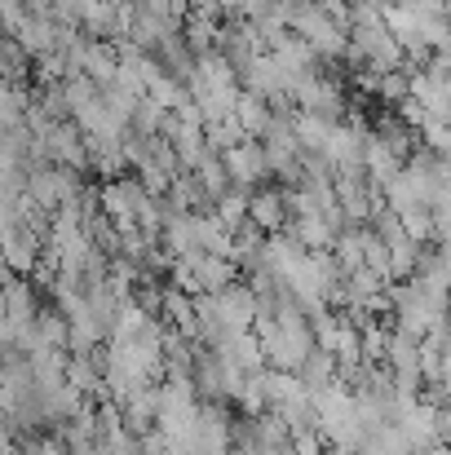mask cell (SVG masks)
Returning <instances> with one entry per match:
<instances>
[{
	"mask_svg": "<svg viewBox=\"0 0 451 455\" xmlns=\"http://www.w3.org/2000/svg\"><path fill=\"white\" fill-rule=\"evenodd\" d=\"M195 177H199V186L208 190V199H217V195H226L230 190V172H226V159L213 151L199 168H195Z\"/></svg>",
	"mask_w": 451,
	"mask_h": 455,
	"instance_id": "cell-20",
	"label": "cell"
},
{
	"mask_svg": "<svg viewBox=\"0 0 451 455\" xmlns=\"http://www.w3.org/2000/svg\"><path fill=\"white\" fill-rule=\"evenodd\" d=\"M293 31L318 53V62H332V58H345L350 49V27L327 13L318 0H297V13H293Z\"/></svg>",
	"mask_w": 451,
	"mask_h": 455,
	"instance_id": "cell-1",
	"label": "cell"
},
{
	"mask_svg": "<svg viewBox=\"0 0 451 455\" xmlns=\"http://www.w3.org/2000/svg\"><path fill=\"white\" fill-rule=\"evenodd\" d=\"M421 147H430L439 159H447V164H451V124L425 120V124H421Z\"/></svg>",
	"mask_w": 451,
	"mask_h": 455,
	"instance_id": "cell-23",
	"label": "cell"
},
{
	"mask_svg": "<svg viewBox=\"0 0 451 455\" xmlns=\"http://www.w3.org/2000/svg\"><path fill=\"white\" fill-rule=\"evenodd\" d=\"M399 429L407 434V443H412V451H430L434 443H439V407H430V403H416L403 420H399Z\"/></svg>",
	"mask_w": 451,
	"mask_h": 455,
	"instance_id": "cell-8",
	"label": "cell"
},
{
	"mask_svg": "<svg viewBox=\"0 0 451 455\" xmlns=\"http://www.w3.org/2000/svg\"><path fill=\"white\" fill-rule=\"evenodd\" d=\"M213 217L230 230V235H239L244 226H248V195H244V186L239 190H226V195H217V208H213Z\"/></svg>",
	"mask_w": 451,
	"mask_h": 455,
	"instance_id": "cell-16",
	"label": "cell"
},
{
	"mask_svg": "<svg viewBox=\"0 0 451 455\" xmlns=\"http://www.w3.org/2000/svg\"><path fill=\"white\" fill-rule=\"evenodd\" d=\"M150 204V190L142 186V177H111L102 190H98V208L116 221V230H129L138 226V212Z\"/></svg>",
	"mask_w": 451,
	"mask_h": 455,
	"instance_id": "cell-3",
	"label": "cell"
},
{
	"mask_svg": "<svg viewBox=\"0 0 451 455\" xmlns=\"http://www.w3.org/2000/svg\"><path fill=\"white\" fill-rule=\"evenodd\" d=\"M399 120H403V124H412V129H416V133H421V124H425V120H430V116H425V107H421V102H416V98H412V93H407V98H403V102H399Z\"/></svg>",
	"mask_w": 451,
	"mask_h": 455,
	"instance_id": "cell-28",
	"label": "cell"
},
{
	"mask_svg": "<svg viewBox=\"0 0 451 455\" xmlns=\"http://www.w3.org/2000/svg\"><path fill=\"white\" fill-rule=\"evenodd\" d=\"M376 93H381L385 102H394V107H399V102H403V98L412 93L407 67H399V71H385V76H381V84H376Z\"/></svg>",
	"mask_w": 451,
	"mask_h": 455,
	"instance_id": "cell-25",
	"label": "cell"
},
{
	"mask_svg": "<svg viewBox=\"0 0 451 455\" xmlns=\"http://www.w3.org/2000/svg\"><path fill=\"white\" fill-rule=\"evenodd\" d=\"M235 116H239V124H244V133L248 138H266L270 133V124H275V107L266 102V98H257V93H239V102H235Z\"/></svg>",
	"mask_w": 451,
	"mask_h": 455,
	"instance_id": "cell-11",
	"label": "cell"
},
{
	"mask_svg": "<svg viewBox=\"0 0 451 455\" xmlns=\"http://www.w3.org/2000/svg\"><path fill=\"white\" fill-rule=\"evenodd\" d=\"M98 451L102 455H142V438L125 429V434H116V438H102Z\"/></svg>",
	"mask_w": 451,
	"mask_h": 455,
	"instance_id": "cell-26",
	"label": "cell"
},
{
	"mask_svg": "<svg viewBox=\"0 0 451 455\" xmlns=\"http://www.w3.org/2000/svg\"><path fill=\"white\" fill-rule=\"evenodd\" d=\"M204 138H208V147H213L217 155H226L230 147H239L248 133H244L239 116H226V120H213V124H204Z\"/></svg>",
	"mask_w": 451,
	"mask_h": 455,
	"instance_id": "cell-18",
	"label": "cell"
},
{
	"mask_svg": "<svg viewBox=\"0 0 451 455\" xmlns=\"http://www.w3.org/2000/svg\"><path fill=\"white\" fill-rule=\"evenodd\" d=\"M27 195H31V204L40 208V212H58V208H67L76 195H80V177H76V168H62V164H40V168H31L27 172Z\"/></svg>",
	"mask_w": 451,
	"mask_h": 455,
	"instance_id": "cell-2",
	"label": "cell"
},
{
	"mask_svg": "<svg viewBox=\"0 0 451 455\" xmlns=\"http://www.w3.org/2000/svg\"><path fill=\"white\" fill-rule=\"evenodd\" d=\"M31 380H36V394H49L58 385H67V349H31Z\"/></svg>",
	"mask_w": 451,
	"mask_h": 455,
	"instance_id": "cell-9",
	"label": "cell"
},
{
	"mask_svg": "<svg viewBox=\"0 0 451 455\" xmlns=\"http://www.w3.org/2000/svg\"><path fill=\"white\" fill-rule=\"evenodd\" d=\"M27 22H31V4L27 0H0V31L4 36H18Z\"/></svg>",
	"mask_w": 451,
	"mask_h": 455,
	"instance_id": "cell-24",
	"label": "cell"
},
{
	"mask_svg": "<svg viewBox=\"0 0 451 455\" xmlns=\"http://www.w3.org/2000/svg\"><path fill=\"white\" fill-rule=\"evenodd\" d=\"M221 159H226V172H230V181H235V186H244V190L270 177V159H266V147H262L257 138H244L239 147H230V151L221 155Z\"/></svg>",
	"mask_w": 451,
	"mask_h": 455,
	"instance_id": "cell-5",
	"label": "cell"
},
{
	"mask_svg": "<svg viewBox=\"0 0 451 455\" xmlns=\"http://www.w3.org/2000/svg\"><path fill=\"white\" fill-rule=\"evenodd\" d=\"M248 221H253L262 235H279V230L288 226V195H279V190L248 195Z\"/></svg>",
	"mask_w": 451,
	"mask_h": 455,
	"instance_id": "cell-7",
	"label": "cell"
},
{
	"mask_svg": "<svg viewBox=\"0 0 451 455\" xmlns=\"http://www.w3.org/2000/svg\"><path fill=\"white\" fill-rule=\"evenodd\" d=\"M0 318H4V297H0Z\"/></svg>",
	"mask_w": 451,
	"mask_h": 455,
	"instance_id": "cell-33",
	"label": "cell"
},
{
	"mask_svg": "<svg viewBox=\"0 0 451 455\" xmlns=\"http://www.w3.org/2000/svg\"><path fill=\"white\" fill-rule=\"evenodd\" d=\"M138 4L147 9L150 18H159L168 31H177L186 22V13H190V0H138Z\"/></svg>",
	"mask_w": 451,
	"mask_h": 455,
	"instance_id": "cell-21",
	"label": "cell"
},
{
	"mask_svg": "<svg viewBox=\"0 0 451 455\" xmlns=\"http://www.w3.org/2000/svg\"><path fill=\"white\" fill-rule=\"evenodd\" d=\"M293 102L301 111H314L323 120H341L345 116V93L332 76H301L293 84Z\"/></svg>",
	"mask_w": 451,
	"mask_h": 455,
	"instance_id": "cell-4",
	"label": "cell"
},
{
	"mask_svg": "<svg viewBox=\"0 0 451 455\" xmlns=\"http://www.w3.org/2000/svg\"><path fill=\"white\" fill-rule=\"evenodd\" d=\"M399 221H403V230H407V235H412L416 243H430V239H434V208L416 204V208L399 212Z\"/></svg>",
	"mask_w": 451,
	"mask_h": 455,
	"instance_id": "cell-22",
	"label": "cell"
},
{
	"mask_svg": "<svg viewBox=\"0 0 451 455\" xmlns=\"http://www.w3.org/2000/svg\"><path fill=\"white\" fill-rule=\"evenodd\" d=\"M67 385L80 389L85 398L98 394V389H107L102 385V363H93V354H71L67 358Z\"/></svg>",
	"mask_w": 451,
	"mask_h": 455,
	"instance_id": "cell-13",
	"label": "cell"
},
{
	"mask_svg": "<svg viewBox=\"0 0 451 455\" xmlns=\"http://www.w3.org/2000/svg\"><path fill=\"white\" fill-rule=\"evenodd\" d=\"M332 124L336 120H323V116H314V111H301L297 120H293V133H297L301 151H323L327 147V138H332Z\"/></svg>",
	"mask_w": 451,
	"mask_h": 455,
	"instance_id": "cell-15",
	"label": "cell"
},
{
	"mask_svg": "<svg viewBox=\"0 0 451 455\" xmlns=\"http://www.w3.org/2000/svg\"><path fill=\"white\" fill-rule=\"evenodd\" d=\"M439 443H447L451 447V403L447 407H439Z\"/></svg>",
	"mask_w": 451,
	"mask_h": 455,
	"instance_id": "cell-31",
	"label": "cell"
},
{
	"mask_svg": "<svg viewBox=\"0 0 451 455\" xmlns=\"http://www.w3.org/2000/svg\"><path fill=\"white\" fill-rule=\"evenodd\" d=\"M293 455H327V451L318 447V438H314V434H301L297 443H293Z\"/></svg>",
	"mask_w": 451,
	"mask_h": 455,
	"instance_id": "cell-29",
	"label": "cell"
},
{
	"mask_svg": "<svg viewBox=\"0 0 451 455\" xmlns=\"http://www.w3.org/2000/svg\"><path fill=\"white\" fill-rule=\"evenodd\" d=\"M301 380L310 385V394H318V389H327L332 380H336V358L327 354V349H318L314 345V354L301 363Z\"/></svg>",
	"mask_w": 451,
	"mask_h": 455,
	"instance_id": "cell-17",
	"label": "cell"
},
{
	"mask_svg": "<svg viewBox=\"0 0 451 455\" xmlns=\"http://www.w3.org/2000/svg\"><path fill=\"white\" fill-rule=\"evenodd\" d=\"M27 455H67V451H62V443H53V438H36V443L27 447Z\"/></svg>",
	"mask_w": 451,
	"mask_h": 455,
	"instance_id": "cell-30",
	"label": "cell"
},
{
	"mask_svg": "<svg viewBox=\"0 0 451 455\" xmlns=\"http://www.w3.org/2000/svg\"><path fill=\"white\" fill-rule=\"evenodd\" d=\"M31 4V13H53V0H27Z\"/></svg>",
	"mask_w": 451,
	"mask_h": 455,
	"instance_id": "cell-32",
	"label": "cell"
},
{
	"mask_svg": "<svg viewBox=\"0 0 451 455\" xmlns=\"http://www.w3.org/2000/svg\"><path fill=\"white\" fill-rule=\"evenodd\" d=\"M186 261H190V270H195V292H221V288L235 283V261H230V257L190 252Z\"/></svg>",
	"mask_w": 451,
	"mask_h": 455,
	"instance_id": "cell-6",
	"label": "cell"
},
{
	"mask_svg": "<svg viewBox=\"0 0 451 455\" xmlns=\"http://www.w3.org/2000/svg\"><path fill=\"white\" fill-rule=\"evenodd\" d=\"M27 62H31V53L13 36L0 31V80H22L27 76Z\"/></svg>",
	"mask_w": 451,
	"mask_h": 455,
	"instance_id": "cell-19",
	"label": "cell"
},
{
	"mask_svg": "<svg viewBox=\"0 0 451 455\" xmlns=\"http://www.w3.org/2000/svg\"><path fill=\"white\" fill-rule=\"evenodd\" d=\"M447 318H451V309H447Z\"/></svg>",
	"mask_w": 451,
	"mask_h": 455,
	"instance_id": "cell-34",
	"label": "cell"
},
{
	"mask_svg": "<svg viewBox=\"0 0 451 455\" xmlns=\"http://www.w3.org/2000/svg\"><path fill=\"white\" fill-rule=\"evenodd\" d=\"M363 168H367V181H372V186H385V181H394V177H399V168H403V164H399V159L390 155V147L372 133L367 155H363Z\"/></svg>",
	"mask_w": 451,
	"mask_h": 455,
	"instance_id": "cell-14",
	"label": "cell"
},
{
	"mask_svg": "<svg viewBox=\"0 0 451 455\" xmlns=\"http://www.w3.org/2000/svg\"><path fill=\"white\" fill-rule=\"evenodd\" d=\"M385 367L394 376H421V336H407V331H390V345H385Z\"/></svg>",
	"mask_w": 451,
	"mask_h": 455,
	"instance_id": "cell-10",
	"label": "cell"
},
{
	"mask_svg": "<svg viewBox=\"0 0 451 455\" xmlns=\"http://www.w3.org/2000/svg\"><path fill=\"white\" fill-rule=\"evenodd\" d=\"M434 243H451V190L434 204Z\"/></svg>",
	"mask_w": 451,
	"mask_h": 455,
	"instance_id": "cell-27",
	"label": "cell"
},
{
	"mask_svg": "<svg viewBox=\"0 0 451 455\" xmlns=\"http://www.w3.org/2000/svg\"><path fill=\"white\" fill-rule=\"evenodd\" d=\"M376 138L390 147V155H394L399 164H407V155L421 147V142H416V129H412V124H403L399 116H385V120H376Z\"/></svg>",
	"mask_w": 451,
	"mask_h": 455,
	"instance_id": "cell-12",
	"label": "cell"
}]
</instances>
